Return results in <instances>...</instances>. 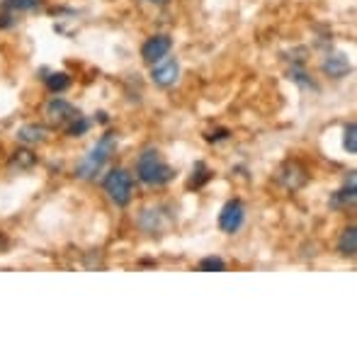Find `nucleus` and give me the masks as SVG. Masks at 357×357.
I'll use <instances>...</instances> for the list:
<instances>
[{
	"mask_svg": "<svg viewBox=\"0 0 357 357\" xmlns=\"http://www.w3.org/2000/svg\"><path fill=\"white\" fill-rule=\"evenodd\" d=\"M139 180L149 188H163L170 180H175V170L163 160L158 149H144V153L137 160Z\"/></svg>",
	"mask_w": 357,
	"mask_h": 357,
	"instance_id": "f257e3e1",
	"label": "nucleus"
},
{
	"mask_svg": "<svg viewBox=\"0 0 357 357\" xmlns=\"http://www.w3.org/2000/svg\"><path fill=\"white\" fill-rule=\"evenodd\" d=\"M114 149H117V134H112V132L102 134V137H100V142L95 144L88 153H85V158L80 160L78 165H75V175H78L80 180L95 178V175L102 170V165L112 158Z\"/></svg>",
	"mask_w": 357,
	"mask_h": 357,
	"instance_id": "f03ea898",
	"label": "nucleus"
},
{
	"mask_svg": "<svg viewBox=\"0 0 357 357\" xmlns=\"http://www.w3.org/2000/svg\"><path fill=\"white\" fill-rule=\"evenodd\" d=\"M102 188L107 192V197L112 199L117 207H127L132 202L134 195V180L129 175V170L124 168H112L102 180Z\"/></svg>",
	"mask_w": 357,
	"mask_h": 357,
	"instance_id": "7ed1b4c3",
	"label": "nucleus"
},
{
	"mask_svg": "<svg viewBox=\"0 0 357 357\" xmlns=\"http://www.w3.org/2000/svg\"><path fill=\"white\" fill-rule=\"evenodd\" d=\"M173 224V212L165 207H146L139 214V226L146 234H163Z\"/></svg>",
	"mask_w": 357,
	"mask_h": 357,
	"instance_id": "20e7f679",
	"label": "nucleus"
},
{
	"mask_svg": "<svg viewBox=\"0 0 357 357\" xmlns=\"http://www.w3.org/2000/svg\"><path fill=\"white\" fill-rule=\"evenodd\" d=\"M245 221V204L241 199H231L219 212V229L224 234H236Z\"/></svg>",
	"mask_w": 357,
	"mask_h": 357,
	"instance_id": "39448f33",
	"label": "nucleus"
},
{
	"mask_svg": "<svg viewBox=\"0 0 357 357\" xmlns=\"http://www.w3.org/2000/svg\"><path fill=\"white\" fill-rule=\"evenodd\" d=\"M180 78V63L178 59H160L158 63H153L151 68V80H153L158 88H173Z\"/></svg>",
	"mask_w": 357,
	"mask_h": 357,
	"instance_id": "423d86ee",
	"label": "nucleus"
},
{
	"mask_svg": "<svg viewBox=\"0 0 357 357\" xmlns=\"http://www.w3.org/2000/svg\"><path fill=\"white\" fill-rule=\"evenodd\" d=\"M170 49H173V39H170L168 34H155V37H151L142 47V59L153 66V63H158L160 59L168 56Z\"/></svg>",
	"mask_w": 357,
	"mask_h": 357,
	"instance_id": "0eeeda50",
	"label": "nucleus"
},
{
	"mask_svg": "<svg viewBox=\"0 0 357 357\" xmlns=\"http://www.w3.org/2000/svg\"><path fill=\"white\" fill-rule=\"evenodd\" d=\"M321 71H324L328 78H345V75L353 73V63H350V59L345 56L343 52H331L324 56V61H321Z\"/></svg>",
	"mask_w": 357,
	"mask_h": 357,
	"instance_id": "6e6552de",
	"label": "nucleus"
},
{
	"mask_svg": "<svg viewBox=\"0 0 357 357\" xmlns=\"http://www.w3.org/2000/svg\"><path fill=\"white\" fill-rule=\"evenodd\" d=\"M78 114H80L78 109H75L71 102L61 100V98L49 100V105H47V119L52 124H56V127H63V124H68L71 119L78 117Z\"/></svg>",
	"mask_w": 357,
	"mask_h": 357,
	"instance_id": "1a4fd4ad",
	"label": "nucleus"
},
{
	"mask_svg": "<svg viewBox=\"0 0 357 357\" xmlns=\"http://www.w3.org/2000/svg\"><path fill=\"white\" fill-rule=\"evenodd\" d=\"M357 199V185H355V170L350 173V178L345 180V185L338 192L331 197V207L333 209H353Z\"/></svg>",
	"mask_w": 357,
	"mask_h": 357,
	"instance_id": "9d476101",
	"label": "nucleus"
},
{
	"mask_svg": "<svg viewBox=\"0 0 357 357\" xmlns=\"http://www.w3.org/2000/svg\"><path fill=\"white\" fill-rule=\"evenodd\" d=\"M278 180L284 185L287 190H299L306 183V173L299 163H284L278 173Z\"/></svg>",
	"mask_w": 357,
	"mask_h": 357,
	"instance_id": "9b49d317",
	"label": "nucleus"
},
{
	"mask_svg": "<svg viewBox=\"0 0 357 357\" xmlns=\"http://www.w3.org/2000/svg\"><path fill=\"white\" fill-rule=\"evenodd\" d=\"M42 80H44V85H47L49 93H54V95H61L71 88V75L63 73V71H44Z\"/></svg>",
	"mask_w": 357,
	"mask_h": 357,
	"instance_id": "f8f14e48",
	"label": "nucleus"
},
{
	"mask_svg": "<svg viewBox=\"0 0 357 357\" xmlns=\"http://www.w3.org/2000/svg\"><path fill=\"white\" fill-rule=\"evenodd\" d=\"M338 253L343 255V258H355V253H357V229L355 226L343 229V234H340V238H338Z\"/></svg>",
	"mask_w": 357,
	"mask_h": 357,
	"instance_id": "ddd939ff",
	"label": "nucleus"
},
{
	"mask_svg": "<svg viewBox=\"0 0 357 357\" xmlns=\"http://www.w3.org/2000/svg\"><path fill=\"white\" fill-rule=\"evenodd\" d=\"M287 78H289L291 83L299 85V88H304V90H319V85L314 83V78L306 73L304 63H291L289 71H287Z\"/></svg>",
	"mask_w": 357,
	"mask_h": 357,
	"instance_id": "4468645a",
	"label": "nucleus"
},
{
	"mask_svg": "<svg viewBox=\"0 0 357 357\" xmlns=\"http://www.w3.org/2000/svg\"><path fill=\"white\" fill-rule=\"evenodd\" d=\"M47 127H42V124H24L22 129L17 132V139L22 144H42V142H47Z\"/></svg>",
	"mask_w": 357,
	"mask_h": 357,
	"instance_id": "2eb2a0df",
	"label": "nucleus"
},
{
	"mask_svg": "<svg viewBox=\"0 0 357 357\" xmlns=\"http://www.w3.org/2000/svg\"><path fill=\"white\" fill-rule=\"evenodd\" d=\"M39 5H42V0H3L0 3V10L3 13H29V10H37Z\"/></svg>",
	"mask_w": 357,
	"mask_h": 357,
	"instance_id": "dca6fc26",
	"label": "nucleus"
},
{
	"mask_svg": "<svg viewBox=\"0 0 357 357\" xmlns=\"http://www.w3.org/2000/svg\"><path fill=\"white\" fill-rule=\"evenodd\" d=\"M207 180H212V170L207 168V163H195V173H192V178H190V188H202Z\"/></svg>",
	"mask_w": 357,
	"mask_h": 357,
	"instance_id": "f3484780",
	"label": "nucleus"
},
{
	"mask_svg": "<svg viewBox=\"0 0 357 357\" xmlns=\"http://www.w3.org/2000/svg\"><path fill=\"white\" fill-rule=\"evenodd\" d=\"M90 119L88 117H83V114H78L75 119H71V122L66 124V132H68V137H83V134H88L90 132Z\"/></svg>",
	"mask_w": 357,
	"mask_h": 357,
	"instance_id": "a211bd4d",
	"label": "nucleus"
},
{
	"mask_svg": "<svg viewBox=\"0 0 357 357\" xmlns=\"http://www.w3.org/2000/svg\"><path fill=\"white\" fill-rule=\"evenodd\" d=\"M343 146H345V151H348L350 155L357 153V124L355 122L345 124V129H343Z\"/></svg>",
	"mask_w": 357,
	"mask_h": 357,
	"instance_id": "6ab92c4d",
	"label": "nucleus"
},
{
	"mask_svg": "<svg viewBox=\"0 0 357 357\" xmlns=\"http://www.w3.org/2000/svg\"><path fill=\"white\" fill-rule=\"evenodd\" d=\"M37 163V158H34V153L32 151H15V155H13V160H10V165H17V170H27V168H32V165Z\"/></svg>",
	"mask_w": 357,
	"mask_h": 357,
	"instance_id": "aec40b11",
	"label": "nucleus"
},
{
	"mask_svg": "<svg viewBox=\"0 0 357 357\" xmlns=\"http://www.w3.org/2000/svg\"><path fill=\"white\" fill-rule=\"evenodd\" d=\"M197 270H202V273H221V270H226V263L219 255H207V258L199 260Z\"/></svg>",
	"mask_w": 357,
	"mask_h": 357,
	"instance_id": "412c9836",
	"label": "nucleus"
},
{
	"mask_svg": "<svg viewBox=\"0 0 357 357\" xmlns=\"http://www.w3.org/2000/svg\"><path fill=\"white\" fill-rule=\"evenodd\" d=\"M231 132L229 129H214V132L207 134V142H224V139H229Z\"/></svg>",
	"mask_w": 357,
	"mask_h": 357,
	"instance_id": "4be33fe9",
	"label": "nucleus"
},
{
	"mask_svg": "<svg viewBox=\"0 0 357 357\" xmlns=\"http://www.w3.org/2000/svg\"><path fill=\"white\" fill-rule=\"evenodd\" d=\"M15 22H17V17H15L13 13H3V10H0V27L8 29V27H13Z\"/></svg>",
	"mask_w": 357,
	"mask_h": 357,
	"instance_id": "5701e85b",
	"label": "nucleus"
},
{
	"mask_svg": "<svg viewBox=\"0 0 357 357\" xmlns=\"http://www.w3.org/2000/svg\"><path fill=\"white\" fill-rule=\"evenodd\" d=\"M149 3H155V5H163V3H168V0H149Z\"/></svg>",
	"mask_w": 357,
	"mask_h": 357,
	"instance_id": "b1692460",
	"label": "nucleus"
}]
</instances>
